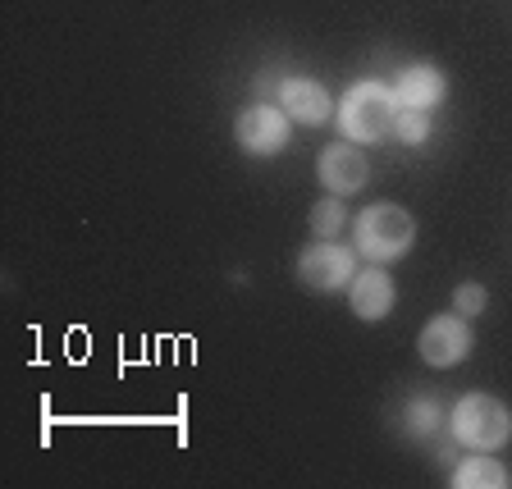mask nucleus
<instances>
[{"instance_id": "f257e3e1", "label": "nucleus", "mask_w": 512, "mask_h": 489, "mask_svg": "<svg viewBox=\"0 0 512 489\" xmlns=\"http://www.w3.org/2000/svg\"><path fill=\"white\" fill-rule=\"evenodd\" d=\"M398 96H394V87H384V83H352L348 87V96L339 101V124H343V133H348L352 142H380V138H389L394 133V124H398Z\"/></svg>"}, {"instance_id": "f03ea898", "label": "nucleus", "mask_w": 512, "mask_h": 489, "mask_svg": "<svg viewBox=\"0 0 512 489\" xmlns=\"http://www.w3.org/2000/svg\"><path fill=\"white\" fill-rule=\"evenodd\" d=\"M412 238H416V220L394 202L366 206V211L357 215V252H362L366 261H375V266L398 261V256L412 247Z\"/></svg>"}, {"instance_id": "7ed1b4c3", "label": "nucleus", "mask_w": 512, "mask_h": 489, "mask_svg": "<svg viewBox=\"0 0 512 489\" xmlns=\"http://www.w3.org/2000/svg\"><path fill=\"white\" fill-rule=\"evenodd\" d=\"M448 426H453V439H458V444L476 448V453H494V448L508 444L512 416H508V407H503L499 398L467 394L458 403V412H453V421H448Z\"/></svg>"}, {"instance_id": "20e7f679", "label": "nucleus", "mask_w": 512, "mask_h": 489, "mask_svg": "<svg viewBox=\"0 0 512 489\" xmlns=\"http://www.w3.org/2000/svg\"><path fill=\"white\" fill-rule=\"evenodd\" d=\"M352 275H357V266H352L348 247H339V238H316L298 256V279L316 293H334V288L352 284Z\"/></svg>"}, {"instance_id": "39448f33", "label": "nucleus", "mask_w": 512, "mask_h": 489, "mask_svg": "<svg viewBox=\"0 0 512 489\" xmlns=\"http://www.w3.org/2000/svg\"><path fill=\"white\" fill-rule=\"evenodd\" d=\"M234 138L247 156H275L288 147V115L279 106H247L234 124Z\"/></svg>"}, {"instance_id": "423d86ee", "label": "nucleus", "mask_w": 512, "mask_h": 489, "mask_svg": "<svg viewBox=\"0 0 512 489\" xmlns=\"http://www.w3.org/2000/svg\"><path fill=\"white\" fill-rule=\"evenodd\" d=\"M471 352V330H467V316H430L426 330H421V362L426 366H458L462 357Z\"/></svg>"}, {"instance_id": "0eeeda50", "label": "nucleus", "mask_w": 512, "mask_h": 489, "mask_svg": "<svg viewBox=\"0 0 512 489\" xmlns=\"http://www.w3.org/2000/svg\"><path fill=\"white\" fill-rule=\"evenodd\" d=\"M316 174H320V183H325V192H334V197H352V192L366 188V174H371V165H366V156L357 147L339 142V147H325V151H320Z\"/></svg>"}, {"instance_id": "6e6552de", "label": "nucleus", "mask_w": 512, "mask_h": 489, "mask_svg": "<svg viewBox=\"0 0 512 489\" xmlns=\"http://www.w3.org/2000/svg\"><path fill=\"white\" fill-rule=\"evenodd\" d=\"M279 110L298 124H325L334 115V101L316 78H284L279 83Z\"/></svg>"}, {"instance_id": "1a4fd4ad", "label": "nucleus", "mask_w": 512, "mask_h": 489, "mask_svg": "<svg viewBox=\"0 0 512 489\" xmlns=\"http://www.w3.org/2000/svg\"><path fill=\"white\" fill-rule=\"evenodd\" d=\"M348 302L362 320H384L389 311H394V279L384 275V270H375V266L357 270L352 284H348Z\"/></svg>"}, {"instance_id": "9d476101", "label": "nucleus", "mask_w": 512, "mask_h": 489, "mask_svg": "<svg viewBox=\"0 0 512 489\" xmlns=\"http://www.w3.org/2000/svg\"><path fill=\"white\" fill-rule=\"evenodd\" d=\"M444 92H448V78L439 74L435 64H412V69H403L394 78L398 106H407V110H435L444 101Z\"/></svg>"}, {"instance_id": "9b49d317", "label": "nucleus", "mask_w": 512, "mask_h": 489, "mask_svg": "<svg viewBox=\"0 0 512 489\" xmlns=\"http://www.w3.org/2000/svg\"><path fill=\"white\" fill-rule=\"evenodd\" d=\"M453 485L458 489H503L508 485V467L494 462L490 453H476V458H462L453 467Z\"/></svg>"}, {"instance_id": "f8f14e48", "label": "nucleus", "mask_w": 512, "mask_h": 489, "mask_svg": "<svg viewBox=\"0 0 512 489\" xmlns=\"http://www.w3.org/2000/svg\"><path fill=\"white\" fill-rule=\"evenodd\" d=\"M403 426L412 439H435L439 430H444V407H439V398H430V394L412 398L403 412Z\"/></svg>"}, {"instance_id": "ddd939ff", "label": "nucleus", "mask_w": 512, "mask_h": 489, "mask_svg": "<svg viewBox=\"0 0 512 489\" xmlns=\"http://www.w3.org/2000/svg\"><path fill=\"white\" fill-rule=\"evenodd\" d=\"M348 224V211H343L339 197H320L316 206H311V234L316 238H339V229Z\"/></svg>"}, {"instance_id": "4468645a", "label": "nucleus", "mask_w": 512, "mask_h": 489, "mask_svg": "<svg viewBox=\"0 0 512 489\" xmlns=\"http://www.w3.org/2000/svg\"><path fill=\"white\" fill-rule=\"evenodd\" d=\"M398 142H407V147H421V142L430 138V110H398V124H394Z\"/></svg>"}, {"instance_id": "2eb2a0df", "label": "nucleus", "mask_w": 512, "mask_h": 489, "mask_svg": "<svg viewBox=\"0 0 512 489\" xmlns=\"http://www.w3.org/2000/svg\"><path fill=\"white\" fill-rule=\"evenodd\" d=\"M485 302H490V298H485V288L471 284V279H467V284H458V293H453L458 316H480V311H485Z\"/></svg>"}]
</instances>
